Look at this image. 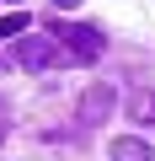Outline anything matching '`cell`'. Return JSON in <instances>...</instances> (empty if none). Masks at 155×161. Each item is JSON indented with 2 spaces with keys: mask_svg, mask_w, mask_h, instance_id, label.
Returning <instances> with one entry per match:
<instances>
[{
  "mask_svg": "<svg viewBox=\"0 0 155 161\" xmlns=\"http://www.w3.org/2000/svg\"><path fill=\"white\" fill-rule=\"evenodd\" d=\"M54 38H59V48H64V59H75V64H91V59H102V48H107V38H102L96 27H86V22H59Z\"/></svg>",
  "mask_w": 155,
  "mask_h": 161,
  "instance_id": "6da1fadb",
  "label": "cell"
},
{
  "mask_svg": "<svg viewBox=\"0 0 155 161\" xmlns=\"http://www.w3.org/2000/svg\"><path fill=\"white\" fill-rule=\"evenodd\" d=\"M112 102H118V92L107 86V80H91V86L80 92L75 118H80V124H107V118H112Z\"/></svg>",
  "mask_w": 155,
  "mask_h": 161,
  "instance_id": "7a4b0ae2",
  "label": "cell"
},
{
  "mask_svg": "<svg viewBox=\"0 0 155 161\" xmlns=\"http://www.w3.org/2000/svg\"><path fill=\"white\" fill-rule=\"evenodd\" d=\"M16 59H22V70H48V64L64 59V48H59L54 32H48V38H32V32H27V38L16 43Z\"/></svg>",
  "mask_w": 155,
  "mask_h": 161,
  "instance_id": "3957f363",
  "label": "cell"
},
{
  "mask_svg": "<svg viewBox=\"0 0 155 161\" xmlns=\"http://www.w3.org/2000/svg\"><path fill=\"white\" fill-rule=\"evenodd\" d=\"M112 161H155V150L144 140H134V134H118L112 140Z\"/></svg>",
  "mask_w": 155,
  "mask_h": 161,
  "instance_id": "277c9868",
  "label": "cell"
},
{
  "mask_svg": "<svg viewBox=\"0 0 155 161\" xmlns=\"http://www.w3.org/2000/svg\"><path fill=\"white\" fill-rule=\"evenodd\" d=\"M16 32H27V16H22V11L0 16V38H16Z\"/></svg>",
  "mask_w": 155,
  "mask_h": 161,
  "instance_id": "5b68a950",
  "label": "cell"
},
{
  "mask_svg": "<svg viewBox=\"0 0 155 161\" xmlns=\"http://www.w3.org/2000/svg\"><path fill=\"white\" fill-rule=\"evenodd\" d=\"M139 113H144V118H150V124H155V92H150V97H144V108H139Z\"/></svg>",
  "mask_w": 155,
  "mask_h": 161,
  "instance_id": "8992f818",
  "label": "cell"
},
{
  "mask_svg": "<svg viewBox=\"0 0 155 161\" xmlns=\"http://www.w3.org/2000/svg\"><path fill=\"white\" fill-rule=\"evenodd\" d=\"M54 6H59V11H75V6H80V0H54Z\"/></svg>",
  "mask_w": 155,
  "mask_h": 161,
  "instance_id": "52a82bcc",
  "label": "cell"
},
{
  "mask_svg": "<svg viewBox=\"0 0 155 161\" xmlns=\"http://www.w3.org/2000/svg\"><path fill=\"white\" fill-rule=\"evenodd\" d=\"M0 75H6V59H0Z\"/></svg>",
  "mask_w": 155,
  "mask_h": 161,
  "instance_id": "ba28073f",
  "label": "cell"
}]
</instances>
